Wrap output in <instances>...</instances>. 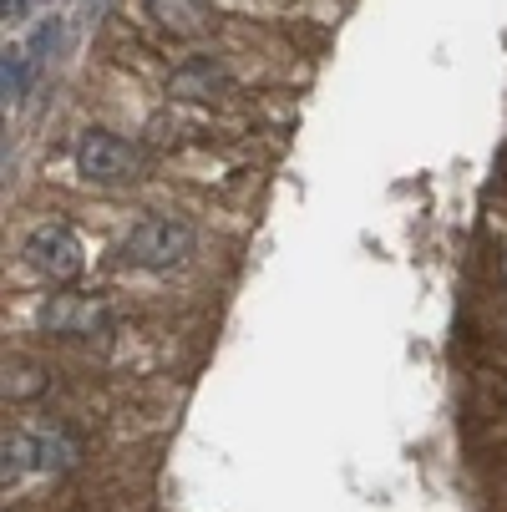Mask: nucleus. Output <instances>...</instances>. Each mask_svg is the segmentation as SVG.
<instances>
[{
  "instance_id": "obj_10",
  "label": "nucleus",
  "mask_w": 507,
  "mask_h": 512,
  "mask_svg": "<svg viewBox=\"0 0 507 512\" xmlns=\"http://www.w3.org/2000/svg\"><path fill=\"white\" fill-rule=\"evenodd\" d=\"M46 386V371H41V365H11V371H6V396H16V401H31L36 391Z\"/></svg>"
},
{
  "instance_id": "obj_5",
  "label": "nucleus",
  "mask_w": 507,
  "mask_h": 512,
  "mask_svg": "<svg viewBox=\"0 0 507 512\" xmlns=\"http://www.w3.org/2000/svg\"><path fill=\"white\" fill-rule=\"evenodd\" d=\"M224 87H229V71H224V61H213V56H188L183 66H173V77H168L173 97H213Z\"/></svg>"
},
{
  "instance_id": "obj_13",
  "label": "nucleus",
  "mask_w": 507,
  "mask_h": 512,
  "mask_svg": "<svg viewBox=\"0 0 507 512\" xmlns=\"http://www.w3.org/2000/svg\"><path fill=\"white\" fill-rule=\"evenodd\" d=\"M502 401H507V391H502Z\"/></svg>"
},
{
  "instance_id": "obj_6",
  "label": "nucleus",
  "mask_w": 507,
  "mask_h": 512,
  "mask_svg": "<svg viewBox=\"0 0 507 512\" xmlns=\"http://www.w3.org/2000/svg\"><path fill=\"white\" fill-rule=\"evenodd\" d=\"M148 16L168 31V36H203L213 26L208 0H148Z\"/></svg>"
},
{
  "instance_id": "obj_11",
  "label": "nucleus",
  "mask_w": 507,
  "mask_h": 512,
  "mask_svg": "<svg viewBox=\"0 0 507 512\" xmlns=\"http://www.w3.org/2000/svg\"><path fill=\"white\" fill-rule=\"evenodd\" d=\"M26 6H31V0H0V16L16 21V16H26Z\"/></svg>"
},
{
  "instance_id": "obj_8",
  "label": "nucleus",
  "mask_w": 507,
  "mask_h": 512,
  "mask_svg": "<svg viewBox=\"0 0 507 512\" xmlns=\"http://www.w3.org/2000/svg\"><path fill=\"white\" fill-rule=\"evenodd\" d=\"M77 462H82V447L71 442L61 426H51L46 436H36V467L41 472H71Z\"/></svg>"
},
{
  "instance_id": "obj_1",
  "label": "nucleus",
  "mask_w": 507,
  "mask_h": 512,
  "mask_svg": "<svg viewBox=\"0 0 507 512\" xmlns=\"http://www.w3.org/2000/svg\"><path fill=\"white\" fill-rule=\"evenodd\" d=\"M193 254V229L183 224V218H148V224H137L127 239H122V264L132 269H173Z\"/></svg>"
},
{
  "instance_id": "obj_9",
  "label": "nucleus",
  "mask_w": 507,
  "mask_h": 512,
  "mask_svg": "<svg viewBox=\"0 0 507 512\" xmlns=\"http://www.w3.org/2000/svg\"><path fill=\"white\" fill-rule=\"evenodd\" d=\"M0 457H6V477L31 472V467H36V436H31V431H11V436H6V452H0Z\"/></svg>"
},
{
  "instance_id": "obj_3",
  "label": "nucleus",
  "mask_w": 507,
  "mask_h": 512,
  "mask_svg": "<svg viewBox=\"0 0 507 512\" xmlns=\"http://www.w3.org/2000/svg\"><path fill=\"white\" fill-rule=\"evenodd\" d=\"M71 163H77V173H82L87 183H127L142 158H137L132 142H122L117 132L92 127V132L77 137V153H71Z\"/></svg>"
},
{
  "instance_id": "obj_7",
  "label": "nucleus",
  "mask_w": 507,
  "mask_h": 512,
  "mask_svg": "<svg viewBox=\"0 0 507 512\" xmlns=\"http://www.w3.org/2000/svg\"><path fill=\"white\" fill-rule=\"evenodd\" d=\"M41 77V71L31 66V56H26V46H11L6 51V61H0V97H6L11 107L16 102H26V92H31V82Z\"/></svg>"
},
{
  "instance_id": "obj_4",
  "label": "nucleus",
  "mask_w": 507,
  "mask_h": 512,
  "mask_svg": "<svg viewBox=\"0 0 507 512\" xmlns=\"http://www.w3.org/2000/svg\"><path fill=\"white\" fill-rule=\"evenodd\" d=\"M36 325L51 330V335H107L112 330V310L102 295H82V289H66V295H51L41 300L36 310Z\"/></svg>"
},
{
  "instance_id": "obj_2",
  "label": "nucleus",
  "mask_w": 507,
  "mask_h": 512,
  "mask_svg": "<svg viewBox=\"0 0 507 512\" xmlns=\"http://www.w3.org/2000/svg\"><path fill=\"white\" fill-rule=\"evenodd\" d=\"M21 259H26L31 274H41V279H51V284H71V279L82 274V264H87V249H82L77 229L56 224V218H51V224H41V229L26 234Z\"/></svg>"
},
{
  "instance_id": "obj_12",
  "label": "nucleus",
  "mask_w": 507,
  "mask_h": 512,
  "mask_svg": "<svg viewBox=\"0 0 507 512\" xmlns=\"http://www.w3.org/2000/svg\"><path fill=\"white\" fill-rule=\"evenodd\" d=\"M502 325H507V315H502Z\"/></svg>"
}]
</instances>
